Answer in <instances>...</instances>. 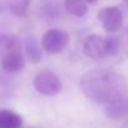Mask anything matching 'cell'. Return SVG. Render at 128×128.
<instances>
[{"mask_svg": "<svg viewBox=\"0 0 128 128\" xmlns=\"http://www.w3.org/2000/svg\"><path fill=\"white\" fill-rule=\"evenodd\" d=\"M79 88L88 99L104 106L128 96L126 78L109 68H99L84 73L79 79Z\"/></svg>", "mask_w": 128, "mask_h": 128, "instance_id": "cell-1", "label": "cell"}, {"mask_svg": "<svg viewBox=\"0 0 128 128\" xmlns=\"http://www.w3.org/2000/svg\"><path fill=\"white\" fill-rule=\"evenodd\" d=\"M118 52V42L114 38H104L98 34H92L86 38L83 53L90 59H104L113 56Z\"/></svg>", "mask_w": 128, "mask_h": 128, "instance_id": "cell-2", "label": "cell"}, {"mask_svg": "<svg viewBox=\"0 0 128 128\" xmlns=\"http://www.w3.org/2000/svg\"><path fill=\"white\" fill-rule=\"evenodd\" d=\"M33 86L36 89V92L46 97H53L62 92L60 79L53 72H49V70L39 72L34 78Z\"/></svg>", "mask_w": 128, "mask_h": 128, "instance_id": "cell-3", "label": "cell"}, {"mask_svg": "<svg viewBox=\"0 0 128 128\" xmlns=\"http://www.w3.org/2000/svg\"><path fill=\"white\" fill-rule=\"evenodd\" d=\"M69 36L60 29H50L42 38V46L50 54H58L67 48Z\"/></svg>", "mask_w": 128, "mask_h": 128, "instance_id": "cell-4", "label": "cell"}, {"mask_svg": "<svg viewBox=\"0 0 128 128\" xmlns=\"http://www.w3.org/2000/svg\"><path fill=\"white\" fill-rule=\"evenodd\" d=\"M97 16L108 33H116L123 26V14L117 6H106L98 12Z\"/></svg>", "mask_w": 128, "mask_h": 128, "instance_id": "cell-5", "label": "cell"}, {"mask_svg": "<svg viewBox=\"0 0 128 128\" xmlns=\"http://www.w3.org/2000/svg\"><path fill=\"white\" fill-rule=\"evenodd\" d=\"M24 67H25V59H24V55L22 54L20 49L6 52L2 59V68L6 73L14 74V73L22 72L24 69Z\"/></svg>", "mask_w": 128, "mask_h": 128, "instance_id": "cell-6", "label": "cell"}, {"mask_svg": "<svg viewBox=\"0 0 128 128\" xmlns=\"http://www.w3.org/2000/svg\"><path fill=\"white\" fill-rule=\"evenodd\" d=\"M104 113L110 119H122L128 117V96L107 104L104 107Z\"/></svg>", "mask_w": 128, "mask_h": 128, "instance_id": "cell-7", "label": "cell"}, {"mask_svg": "<svg viewBox=\"0 0 128 128\" xmlns=\"http://www.w3.org/2000/svg\"><path fill=\"white\" fill-rule=\"evenodd\" d=\"M42 48L43 46H40L39 42L33 35L26 36V39H25V52H26V55H28L30 63L38 64V63L42 62V58H43Z\"/></svg>", "mask_w": 128, "mask_h": 128, "instance_id": "cell-8", "label": "cell"}, {"mask_svg": "<svg viewBox=\"0 0 128 128\" xmlns=\"http://www.w3.org/2000/svg\"><path fill=\"white\" fill-rule=\"evenodd\" d=\"M23 118L9 109H3L0 112V128H22Z\"/></svg>", "mask_w": 128, "mask_h": 128, "instance_id": "cell-9", "label": "cell"}, {"mask_svg": "<svg viewBox=\"0 0 128 128\" xmlns=\"http://www.w3.org/2000/svg\"><path fill=\"white\" fill-rule=\"evenodd\" d=\"M6 9L16 18H24L28 13L30 0H6Z\"/></svg>", "mask_w": 128, "mask_h": 128, "instance_id": "cell-10", "label": "cell"}, {"mask_svg": "<svg viewBox=\"0 0 128 128\" xmlns=\"http://www.w3.org/2000/svg\"><path fill=\"white\" fill-rule=\"evenodd\" d=\"M64 6L69 14L78 18H82L88 13V5L84 0H66Z\"/></svg>", "mask_w": 128, "mask_h": 128, "instance_id": "cell-11", "label": "cell"}, {"mask_svg": "<svg viewBox=\"0 0 128 128\" xmlns=\"http://www.w3.org/2000/svg\"><path fill=\"white\" fill-rule=\"evenodd\" d=\"M40 15L45 20H55V19H58L59 15H60V8H59L58 3L53 2V0L44 3L42 5V8H40Z\"/></svg>", "mask_w": 128, "mask_h": 128, "instance_id": "cell-12", "label": "cell"}, {"mask_svg": "<svg viewBox=\"0 0 128 128\" xmlns=\"http://www.w3.org/2000/svg\"><path fill=\"white\" fill-rule=\"evenodd\" d=\"M0 46L5 52H12V50H19L20 49V43L16 36L5 34L3 33L0 35Z\"/></svg>", "mask_w": 128, "mask_h": 128, "instance_id": "cell-13", "label": "cell"}, {"mask_svg": "<svg viewBox=\"0 0 128 128\" xmlns=\"http://www.w3.org/2000/svg\"><path fill=\"white\" fill-rule=\"evenodd\" d=\"M84 2H86L87 4H96L98 0H84Z\"/></svg>", "mask_w": 128, "mask_h": 128, "instance_id": "cell-14", "label": "cell"}, {"mask_svg": "<svg viewBox=\"0 0 128 128\" xmlns=\"http://www.w3.org/2000/svg\"><path fill=\"white\" fill-rule=\"evenodd\" d=\"M123 128H128V119L126 120V123L123 124Z\"/></svg>", "mask_w": 128, "mask_h": 128, "instance_id": "cell-15", "label": "cell"}, {"mask_svg": "<svg viewBox=\"0 0 128 128\" xmlns=\"http://www.w3.org/2000/svg\"><path fill=\"white\" fill-rule=\"evenodd\" d=\"M124 2H126V4H127V5H128V0H124Z\"/></svg>", "mask_w": 128, "mask_h": 128, "instance_id": "cell-16", "label": "cell"}]
</instances>
